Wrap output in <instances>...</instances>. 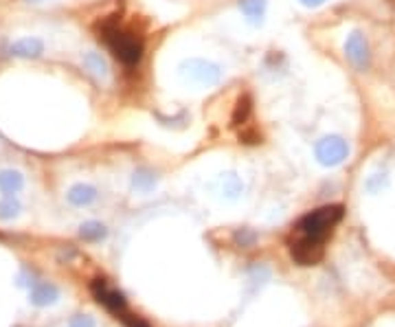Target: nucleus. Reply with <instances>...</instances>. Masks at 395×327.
<instances>
[{"instance_id": "obj_8", "label": "nucleus", "mask_w": 395, "mask_h": 327, "mask_svg": "<svg viewBox=\"0 0 395 327\" xmlns=\"http://www.w3.org/2000/svg\"><path fill=\"white\" fill-rule=\"evenodd\" d=\"M9 53L14 55V58H22V60L40 58L44 53V42L40 38H20L9 47Z\"/></svg>"}, {"instance_id": "obj_18", "label": "nucleus", "mask_w": 395, "mask_h": 327, "mask_svg": "<svg viewBox=\"0 0 395 327\" xmlns=\"http://www.w3.org/2000/svg\"><path fill=\"white\" fill-rule=\"evenodd\" d=\"M387 185H389V178L385 174H376L367 180V189L371 191V194H378V191H382Z\"/></svg>"}, {"instance_id": "obj_10", "label": "nucleus", "mask_w": 395, "mask_h": 327, "mask_svg": "<svg viewBox=\"0 0 395 327\" xmlns=\"http://www.w3.org/2000/svg\"><path fill=\"white\" fill-rule=\"evenodd\" d=\"M69 202L73 207H88L93 205L97 200V189L93 185H86V183H77L69 189V194H66Z\"/></svg>"}, {"instance_id": "obj_6", "label": "nucleus", "mask_w": 395, "mask_h": 327, "mask_svg": "<svg viewBox=\"0 0 395 327\" xmlns=\"http://www.w3.org/2000/svg\"><path fill=\"white\" fill-rule=\"evenodd\" d=\"M290 257L295 259V264L299 266H316L323 259V244L297 235V238L290 242Z\"/></svg>"}, {"instance_id": "obj_12", "label": "nucleus", "mask_w": 395, "mask_h": 327, "mask_svg": "<svg viewBox=\"0 0 395 327\" xmlns=\"http://www.w3.org/2000/svg\"><path fill=\"white\" fill-rule=\"evenodd\" d=\"M82 66L86 69V73H90L95 77L97 82H106L108 80V64L99 53H86L82 58Z\"/></svg>"}, {"instance_id": "obj_9", "label": "nucleus", "mask_w": 395, "mask_h": 327, "mask_svg": "<svg viewBox=\"0 0 395 327\" xmlns=\"http://www.w3.org/2000/svg\"><path fill=\"white\" fill-rule=\"evenodd\" d=\"M58 299H60V290L53 284H47V281H42V284H36L31 288V303L38 308L53 306Z\"/></svg>"}, {"instance_id": "obj_15", "label": "nucleus", "mask_w": 395, "mask_h": 327, "mask_svg": "<svg viewBox=\"0 0 395 327\" xmlns=\"http://www.w3.org/2000/svg\"><path fill=\"white\" fill-rule=\"evenodd\" d=\"M132 187L139 191V194H150V191L156 187V176L148 169H139L132 178Z\"/></svg>"}, {"instance_id": "obj_7", "label": "nucleus", "mask_w": 395, "mask_h": 327, "mask_svg": "<svg viewBox=\"0 0 395 327\" xmlns=\"http://www.w3.org/2000/svg\"><path fill=\"white\" fill-rule=\"evenodd\" d=\"M90 290H93L95 299L101 303V306H106L110 312H115V314L126 312V297H123V292L108 288V284L104 279H95L93 286H90Z\"/></svg>"}, {"instance_id": "obj_22", "label": "nucleus", "mask_w": 395, "mask_h": 327, "mask_svg": "<svg viewBox=\"0 0 395 327\" xmlns=\"http://www.w3.org/2000/svg\"><path fill=\"white\" fill-rule=\"evenodd\" d=\"M121 319H123V323H126L128 327H150L143 319H139V317H130V314H123Z\"/></svg>"}, {"instance_id": "obj_13", "label": "nucleus", "mask_w": 395, "mask_h": 327, "mask_svg": "<svg viewBox=\"0 0 395 327\" xmlns=\"http://www.w3.org/2000/svg\"><path fill=\"white\" fill-rule=\"evenodd\" d=\"M22 187H25V178H22L20 172H16V169L0 172V191H3L5 196H16Z\"/></svg>"}, {"instance_id": "obj_3", "label": "nucleus", "mask_w": 395, "mask_h": 327, "mask_svg": "<svg viewBox=\"0 0 395 327\" xmlns=\"http://www.w3.org/2000/svg\"><path fill=\"white\" fill-rule=\"evenodd\" d=\"M178 71L187 84L198 86V88H211L222 82V69L209 60H200V58L185 60Z\"/></svg>"}, {"instance_id": "obj_17", "label": "nucleus", "mask_w": 395, "mask_h": 327, "mask_svg": "<svg viewBox=\"0 0 395 327\" xmlns=\"http://www.w3.org/2000/svg\"><path fill=\"white\" fill-rule=\"evenodd\" d=\"M248 117H251V99L248 97H242L240 101H237V108H235V117H233V123H237V126H244V123L248 121Z\"/></svg>"}, {"instance_id": "obj_14", "label": "nucleus", "mask_w": 395, "mask_h": 327, "mask_svg": "<svg viewBox=\"0 0 395 327\" xmlns=\"http://www.w3.org/2000/svg\"><path fill=\"white\" fill-rule=\"evenodd\" d=\"M79 235H82L86 242H101V240L108 238V229L101 222L90 220V222H84L82 227H79Z\"/></svg>"}, {"instance_id": "obj_2", "label": "nucleus", "mask_w": 395, "mask_h": 327, "mask_svg": "<svg viewBox=\"0 0 395 327\" xmlns=\"http://www.w3.org/2000/svg\"><path fill=\"white\" fill-rule=\"evenodd\" d=\"M343 213H345V209L341 205H327L316 211H310L308 216H303L297 222L295 233L312 242L325 244V240L332 235L334 227L343 220Z\"/></svg>"}, {"instance_id": "obj_1", "label": "nucleus", "mask_w": 395, "mask_h": 327, "mask_svg": "<svg viewBox=\"0 0 395 327\" xmlns=\"http://www.w3.org/2000/svg\"><path fill=\"white\" fill-rule=\"evenodd\" d=\"M101 40L106 42V47L117 55V58L128 64V66H137L143 58V40L134 33L126 31L119 27L117 16H112L110 20L101 22L99 25Z\"/></svg>"}, {"instance_id": "obj_16", "label": "nucleus", "mask_w": 395, "mask_h": 327, "mask_svg": "<svg viewBox=\"0 0 395 327\" xmlns=\"http://www.w3.org/2000/svg\"><path fill=\"white\" fill-rule=\"evenodd\" d=\"M20 213V202L14 196H5L0 200V220H11Z\"/></svg>"}, {"instance_id": "obj_19", "label": "nucleus", "mask_w": 395, "mask_h": 327, "mask_svg": "<svg viewBox=\"0 0 395 327\" xmlns=\"http://www.w3.org/2000/svg\"><path fill=\"white\" fill-rule=\"evenodd\" d=\"M257 240V235L251 231V229H240V231H235V242L240 244V246H253Z\"/></svg>"}, {"instance_id": "obj_20", "label": "nucleus", "mask_w": 395, "mask_h": 327, "mask_svg": "<svg viewBox=\"0 0 395 327\" xmlns=\"http://www.w3.org/2000/svg\"><path fill=\"white\" fill-rule=\"evenodd\" d=\"M224 191H227L229 198H235L242 191V183L235 176H229L227 180H224Z\"/></svg>"}, {"instance_id": "obj_24", "label": "nucleus", "mask_w": 395, "mask_h": 327, "mask_svg": "<svg viewBox=\"0 0 395 327\" xmlns=\"http://www.w3.org/2000/svg\"><path fill=\"white\" fill-rule=\"evenodd\" d=\"M27 3H42V0H27Z\"/></svg>"}, {"instance_id": "obj_21", "label": "nucleus", "mask_w": 395, "mask_h": 327, "mask_svg": "<svg viewBox=\"0 0 395 327\" xmlns=\"http://www.w3.org/2000/svg\"><path fill=\"white\" fill-rule=\"evenodd\" d=\"M71 327H95V321L88 314H77L71 319Z\"/></svg>"}, {"instance_id": "obj_4", "label": "nucleus", "mask_w": 395, "mask_h": 327, "mask_svg": "<svg viewBox=\"0 0 395 327\" xmlns=\"http://www.w3.org/2000/svg\"><path fill=\"white\" fill-rule=\"evenodd\" d=\"M314 156L323 167H338L349 159V143L338 134H330L316 141Z\"/></svg>"}, {"instance_id": "obj_23", "label": "nucleus", "mask_w": 395, "mask_h": 327, "mask_svg": "<svg viewBox=\"0 0 395 327\" xmlns=\"http://www.w3.org/2000/svg\"><path fill=\"white\" fill-rule=\"evenodd\" d=\"M299 3L303 5V7H308V9H316V7H321V5H325L327 0H299Z\"/></svg>"}, {"instance_id": "obj_11", "label": "nucleus", "mask_w": 395, "mask_h": 327, "mask_svg": "<svg viewBox=\"0 0 395 327\" xmlns=\"http://www.w3.org/2000/svg\"><path fill=\"white\" fill-rule=\"evenodd\" d=\"M240 9L251 25H262L264 18H266L268 3L266 0H240Z\"/></svg>"}, {"instance_id": "obj_5", "label": "nucleus", "mask_w": 395, "mask_h": 327, "mask_svg": "<svg viewBox=\"0 0 395 327\" xmlns=\"http://www.w3.org/2000/svg\"><path fill=\"white\" fill-rule=\"evenodd\" d=\"M345 55L358 71H367L371 64V49L363 31H352L345 40Z\"/></svg>"}]
</instances>
